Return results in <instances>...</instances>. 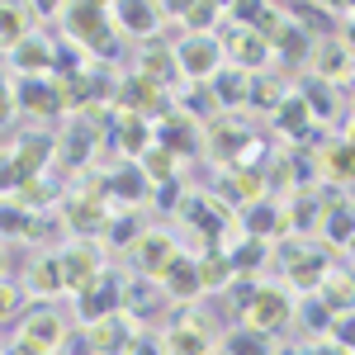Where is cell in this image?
I'll use <instances>...</instances> for the list:
<instances>
[{
  "mask_svg": "<svg viewBox=\"0 0 355 355\" xmlns=\"http://www.w3.org/2000/svg\"><path fill=\"white\" fill-rule=\"evenodd\" d=\"M204 152L214 157V166L218 171H232V166H251L256 157H261V142H256V133L246 128L237 114H214L209 123H204Z\"/></svg>",
  "mask_w": 355,
  "mask_h": 355,
  "instance_id": "cell-1",
  "label": "cell"
},
{
  "mask_svg": "<svg viewBox=\"0 0 355 355\" xmlns=\"http://www.w3.org/2000/svg\"><path fill=\"white\" fill-rule=\"evenodd\" d=\"M62 15V38L67 43H76L85 57H114V15L110 5H62L57 10Z\"/></svg>",
  "mask_w": 355,
  "mask_h": 355,
  "instance_id": "cell-2",
  "label": "cell"
},
{
  "mask_svg": "<svg viewBox=\"0 0 355 355\" xmlns=\"http://www.w3.org/2000/svg\"><path fill=\"white\" fill-rule=\"evenodd\" d=\"M294 313H299L294 294H289L284 284H266V279H261V294H256V303L242 313V327H251V331H261L266 341H275V336L289 331Z\"/></svg>",
  "mask_w": 355,
  "mask_h": 355,
  "instance_id": "cell-3",
  "label": "cell"
},
{
  "mask_svg": "<svg viewBox=\"0 0 355 355\" xmlns=\"http://www.w3.org/2000/svg\"><path fill=\"white\" fill-rule=\"evenodd\" d=\"M175 62H180V76L190 85H209L227 67V53H223L218 33H185L175 43Z\"/></svg>",
  "mask_w": 355,
  "mask_h": 355,
  "instance_id": "cell-4",
  "label": "cell"
},
{
  "mask_svg": "<svg viewBox=\"0 0 355 355\" xmlns=\"http://www.w3.org/2000/svg\"><path fill=\"white\" fill-rule=\"evenodd\" d=\"M180 218H185V227H194L199 237H204V246L209 251H218V242L227 237V223H232V209L223 204L218 194H180Z\"/></svg>",
  "mask_w": 355,
  "mask_h": 355,
  "instance_id": "cell-5",
  "label": "cell"
},
{
  "mask_svg": "<svg viewBox=\"0 0 355 355\" xmlns=\"http://www.w3.org/2000/svg\"><path fill=\"white\" fill-rule=\"evenodd\" d=\"M162 351L166 355H214L218 351V331H214V322H209L204 313L185 308V313L162 331Z\"/></svg>",
  "mask_w": 355,
  "mask_h": 355,
  "instance_id": "cell-6",
  "label": "cell"
},
{
  "mask_svg": "<svg viewBox=\"0 0 355 355\" xmlns=\"http://www.w3.org/2000/svg\"><path fill=\"white\" fill-rule=\"evenodd\" d=\"M67 318L57 313L53 303H38V308H28L24 313V322H19V331H15V341L19 346H28V351H38V355H57L62 346H67Z\"/></svg>",
  "mask_w": 355,
  "mask_h": 355,
  "instance_id": "cell-7",
  "label": "cell"
},
{
  "mask_svg": "<svg viewBox=\"0 0 355 355\" xmlns=\"http://www.w3.org/2000/svg\"><path fill=\"white\" fill-rule=\"evenodd\" d=\"M114 100H119V114H137L147 123H152V114L157 119L171 114V95H166L162 85H152L147 76H137V71H128L123 81L114 85Z\"/></svg>",
  "mask_w": 355,
  "mask_h": 355,
  "instance_id": "cell-8",
  "label": "cell"
},
{
  "mask_svg": "<svg viewBox=\"0 0 355 355\" xmlns=\"http://www.w3.org/2000/svg\"><path fill=\"white\" fill-rule=\"evenodd\" d=\"M57 261H62V279H67L71 299H76V294H85L100 275L110 270V266H105V251H100L95 242H71L62 256H57Z\"/></svg>",
  "mask_w": 355,
  "mask_h": 355,
  "instance_id": "cell-9",
  "label": "cell"
},
{
  "mask_svg": "<svg viewBox=\"0 0 355 355\" xmlns=\"http://www.w3.org/2000/svg\"><path fill=\"white\" fill-rule=\"evenodd\" d=\"M152 133H157V147L162 152H171L175 162H185V157L199 152V142H204V123H194L185 110H171L166 119L152 123Z\"/></svg>",
  "mask_w": 355,
  "mask_h": 355,
  "instance_id": "cell-10",
  "label": "cell"
},
{
  "mask_svg": "<svg viewBox=\"0 0 355 355\" xmlns=\"http://www.w3.org/2000/svg\"><path fill=\"white\" fill-rule=\"evenodd\" d=\"M128 256H133V266H137L142 279H162L166 266L180 256V246H175V237H171L166 227H147V232L128 246Z\"/></svg>",
  "mask_w": 355,
  "mask_h": 355,
  "instance_id": "cell-11",
  "label": "cell"
},
{
  "mask_svg": "<svg viewBox=\"0 0 355 355\" xmlns=\"http://www.w3.org/2000/svg\"><path fill=\"white\" fill-rule=\"evenodd\" d=\"M308 76H318V81H327V85H351L355 81V53L341 43V38H318L313 43V57H308Z\"/></svg>",
  "mask_w": 355,
  "mask_h": 355,
  "instance_id": "cell-12",
  "label": "cell"
},
{
  "mask_svg": "<svg viewBox=\"0 0 355 355\" xmlns=\"http://www.w3.org/2000/svg\"><path fill=\"white\" fill-rule=\"evenodd\" d=\"M10 95H15V110L33 114V119H57V114L67 110L62 105V85L53 76H19V81L10 85Z\"/></svg>",
  "mask_w": 355,
  "mask_h": 355,
  "instance_id": "cell-13",
  "label": "cell"
},
{
  "mask_svg": "<svg viewBox=\"0 0 355 355\" xmlns=\"http://www.w3.org/2000/svg\"><path fill=\"white\" fill-rule=\"evenodd\" d=\"M5 62H10V71H15V76H53V67H57V38H48L43 28H33L15 53H5Z\"/></svg>",
  "mask_w": 355,
  "mask_h": 355,
  "instance_id": "cell-14",
  "label": "cell"
},
{
  "mask_svg": "<svg viewBox=\"0 0 355 355\" xmlns=\"http://www.w3.org/2000/svg\"><path fill=\"white\" fill-rule=\"evenodd\" d=\"M137 76H147L152 85H162L166 95L175 90V85H185L180 76V62H175V43H162V38H152V43H142V53H137Z\"/></svg>",
  "mask_w": 355,
  "mask_h": 355,
  "instance_id": "cell-15",
  "label": "cell"
},
{
  "mask_svg": "<svg viewBox=\"0 0 355 355\" xmlns=\"http://www.w3.org/2000/svg\"><path fill=\"white\" fill-rule=\"evenodd\" d=\"M119 303H123V279L105 270L85 294H76V318H81L85 327H95V322H105V318L119 313Z\"/></svg>",
  "mask_w": 355,
  "mask_h": 355,
  "instance_id": "cell-16",
  "label": "cell"
},
{
  "mask_svg": "<svg viewBox=\"0 0 355 355\" xmlns=\"http://www.w3.org/2000/svg\"><path fill=\"white\" fill-rule=\"evenodd\" d=\"M242 232L246 237H256V242H270L279 246L289 237V223H284V199H256V204H246V218H242Z\"/></svg>",
  "mask_w": 355,
  "mask_h": 355,
  "instance_id": "cell-17",
  "label": "cell"
},
{
  "mask_svg": "<svg viewBox=\"0 0 355 355\" xmlns=\"http://www.w3.org/2000/svg\"><path fill=\"white\" fill-rule=\"evenodd\" d=\"M67 227L76 232V237H95V232H105L110 227V204H105V194L100 190H76V194H67Z\"/></svg>",
  "mask_w": 355,
  "mask_h": 355,
  "instance_id": "cell-18",
  "label": "cell"
},
{
  "mask_svg": "<svg viewBox=\"0 0 355 355\" xmlns=\"http://www.w3.org/2000/svg\"><path fill=\"white\" fill-rule=\"evenodd\" d=\"M133 341H137V327L123 318V313H114V318H105V322L85 327V336H81L85 355H128Z\"/></svg>",
  "mask_w": 355,
  "mask_h": 355,
  "instance_id": "cell-19",
  "label": "cell"
},
{
  "mask_svg": "<svg viewBox=\"0 0 355 355\" xmlns=\"http://www.w3.org/2000/svg\"><path fill=\"white\" fill-rule=\"evenodd\" d=\"M284 261V289L289 294H318V284H322V275L331 270V256L322 251H313V246H303V256H279Z\"/></svg>",
  "mask_w": 355,
  "mask_h": 355,
  "instance_id": "cell-20",
  "label": "cell"
},
{
  "mask_svg": "<svg viewBox=\"0 0 355 355\" xmlns=\"http://www.w3.org/2000/svg\"><path fill=\"white\" fill-rule=\"evenodd\" d=\"M313 43H318V38H313L308 28H299L294 19H284V28H279V33L270 38V62H279L275 71H284V76H289V71L308 67V57H313Z\"/></svg>",
  "mask_w": 355,
  "mask_h": 355,
  "instance_id": "cell-21",
  "label": "cell"
},
{
  "mask_svg": "<svg viewBox=\"0 0 355 355\" xmlns=\"http://www.w3.org/2000/svg\"><path fill=\"white\" fill-rule=\"evenodd\" d=\"M289 95H294V76H284V71H275V67L251 71V85H246V110L275 114L284 100H289Z\"/></svg>",
  "mask_w": 355,
  "mask_h": 355,
  "instance_id": "cell-22",
  "label": "cell"
},
{
  "mask_svg": "<svg viewBox=\"0 0 355 355\" xmlns=\"http://www.w3.org/2000/svg\"><path fill=\"white\" fill-rule=\"evenodd\" d=\"M110 15H114V28H123L128 38L152 43L157 28H162V19H166V5H137V0H123V5H110Z\"/></svg>",
  "mask_w": 355,
  "mask_h": 355,
  "instance_id": "cell-23",
  "label": "cell"
},
{
  "mask_svg": "<svg viewBox=\"0 0 355 355\" xmlns=\"http://www.w3.org/2000/svg\"><path fill=\"white\" fill-rule=\"evenodd\" d=\"M157 284H162V294L171 303H194L199 294H204V284H199V266H194L190 251H180V256L166 266V275L157 279Z\"/></svg>",
  "mask_w": 355,
  "mask_h": 355,
  "instance_id": "cell-24",
  "label": "cell"
},
{
  "mask_svg": "<svg viewBox=\"0 0 355 355\" xmlns=\"http://www.w3.org/2000/svg\"><path fill=\"white\" fill-rule=\"evenodd\" d=\"M313 299L322 303L331 318H346V313H355V270L331 266V270L322 275V284H318V294H313Z\"/></svg>",
  "mask_w": 355,
  "mask_h": 355,
  "instance_id": "cell-25",
  "label": "cell"
},
{
  "mask_svg": "<svg viewBox=\"0 0 355 355\" xmlns=\"http://www.w3.org/2000/svg\"><path fill=\"white\" fill-rule=\"evenodd\" d=\"M318 232H322V242H327L331 251H346V246L355 242V204L351 199H331V204H322Z\"/></svg>",
  "mask_w": 355,
  "mask_h": 355,
  "instance_id": "cell-26",
  "label": "cell"
},
{
  "mask_svg": "<svg viewBox=\"0 0 355 355\" xmlns=\"http://www.w3.org/2000/svg\"><path fill=\"white\" fill-rule=\"evenodd\" d=\"M237 199V204H256V199H266L270 194V180H266V171L251 162V166H232V171H223V194L218 199Z\"/></svg>",
  "mask_w": 355,
  "mask_h": 355,
  "instance_id": "cell-27",
  "label": "cell"
},
{
  "mask_svg": "<svg viewBox=\"0 0 355 355\" xmlns=\"http://www.w3.org/2000/svg\"><path fill=\"white\" fill-rule=\"evenodd\" d=\"M318 180H331V185H351L355 180V147L351 142H322L318 147Z\"/></svg>",
  "mask_w": 355,
  "mask_h": 355,
  "instance_id": "cell-28",
  "label": "cell"
},
{
  "mask_svg": "<svg viewBox=\"0 0 355 355\" xmlns=\"http://www.w3.org/2000/svg\"><path fill=\"white\" fill-rule=\"evenodd\" d=\"M114 137H119V152L128 157V162H142L152 147H157V133H152V123L147 119H137V114H119L114 119Z\"/></svg>",
  "mask_w": 355,
  "mask_h": 355,
  "instance_id": "cell-29",
  "label": "cell"
},
{
  "mask_svg": "<svg viewBox=\"0 0 355 355\" xmlns=\"http://www.w3.org/2000/svg\"><path fill=\"white\" fill-rule=\"evenodd\" d=\"M57 152V142H53V133H28V137H19L15 147H10V162L19 166V175L24 180H33L43 166H48V157Z\"/></svg>",
  "mask_w": 355,
  "mask_h": 355,
  "instance_id": "cell-30",
  "label": "cell"
},
{
  "mask_svg": "<svg viewBox=\"0 0 355 355\" xmlns=\"http://www.w3.org/2000/svg\"><path fill=\"white\" fill-rule=\"evenodd\" d=\"M157 303H162V284L137 275V279H128V284H123V303H119V313H123L133 327H142V322H147V313H152Z\"/></svg>",
  "mask_w": 355,
  "mask_h": 355,
  "instance_id": "cell-31",
  "label": "cell"
},
{
  "mask_svg": "<svg viewBox=\"0 0 355 355\" xmlns=\"http://www.w3.org/2000/svg\"><path fill=\"white\" fill-rule=\"evenodd\" d=\"M284 223H289V237L318 232V223H322V199L313 190H294V199H284Z\"/></svg>",
  "mask_w": 355,
  "mask_h": 355,
  "instance_id": "cell-32",
  "label": "cell"
},
{
  "mask_svg": "<svg viewBox=\"0 0 355 355\" xmlns=\"http://www.w3.org/2000/svg\"><path fill=\"white\" fill-rule=\"evenodd\" d=\"M105 194H114V199H123V204H142V199L152 194V180L142 175V166L123 162L119 171H110V185H105Z\"/></svg>",
  "mask_w": 355,
  "mask_h": 355,
  "instance_id": "cell-33",
  "label": "cell"
},
{
  "mask_svg": "<svg viewBox=\"0 0 355 355\" xmlns=\"http://www.w3.org/2000/svg\"><path fill=\"white\" fill-rule=\"evenodd\" d=\"M33 33V10L28 5H0V53H15Z\"/></svg>",
  "mask_w": 355,
  "mask_h": 355,
  "instance_id": "cell-34",
  "label": "cell"
},
{
  "mask_svg": "<svg viewBox=\"0 0 355 355\" xmlns=\"http://www.w3.org/2000/svg\"><path fill=\"white\" fill-rule=\"evenodd\" d=\"M294 90L303 95V105L313 110V119H318V123L336 119V85L318 81V76H299V81H294Z\"/></svg>",
  "mask_w": 355,
  "mask_h": 355,
  "instance_id": "cell-35",
  "label": "cell"
},
{
  "mask_svg": "<svg viewBox=\"0 0 355 355\" xmlns=\"http://www.w3.org/2000/svg\"><path fill=\"white\" fill-rule=\"evenodd\" d=\"M270 119H275V128H279L284 137H294V142H303V133H308V128L318 123V119H313V110L303 105L299 90H294V95H289V100H284V105H279Z\"/></svg>",
  "mask_w": 355,
  "mask_h": 355,
  "instance_id": "cell-36",
  "label": "cell"
},
{
  "mask_svg": "<svg viewBox=\"0 0 355 355\" xmlns=\"http://www.w3.org/2000/svg\"><path fill=\"white\" fill-rule=\"evenodd\" d=\"M246 85H251V71H237V67H223L218 76L209 81L214 100L227 105V110H246Z\"/></svg>",
  "mask_w": 355,
  "mask_h": 355,
  "instance_id": "cell-37",
  "label": "cell"
},
{
  "mask_svg": "<svg viewBox=\"0 0 355 355\" xmlns=\"http://www.w3.org/2000/svg\"><path fill=\"white\" fill-rule=\"evenodd\" d=\"M194 266H199V284H204V294H214V289H227L232 284V261H227V251H204V256H194Z\"/></svg>",
  "mask_w": 355,
  "mask_h": 355,
  "instance_id": "cell-38",
  "label": "cell"
},
{
  "mask_svg": "<svg viewBox=\"0 0 355 355\" xmlns=\"http://www.w3.org/2000/svg\"><path fill=\"white\" fill-rule=\"evenodd\" d=\"M28 289H33V294H43V299H53V294H67L62 261H57V256H38V261H33V270H28Z\"/></svg>",
  "mask_w": 355,
  "mask_h": 355,
  "instance_id": "cell-39",
  "label": "cell"
},
{
  "mask_svg": "<svg viewBox=\"0 0 355 355\" xmlns=\"http://www.w3.org/2000/svg\"><path fill=\"white\" fill-rule=\"evenodd\" d=\"M275 246L270 242H256V237H242L237 246H227V261H232V270L246 275V279H256V270H261V261L270 256Z\"/></svg>",
  "mask_w": 355,
  "mask_h": 355,
  "instance_id": "cell-40",
  "label": "cell"
},
{
  "mask_svg": "<svg viewBox=\"0 0 355 355\" xmlns=\"http://www.w3.org/2000/svg\"><path fill=\"white\" fill-rule=\"evenodd\" d=\"M171 15H180L185 33H218L223 28V5H171Z\"/></svg>",
  "mask_w": 355,
  "mask_h": 355,
  "instance_id": "cell-41",
  "label": "cell"
},
{
  "mask_svg": "<svg viewBox=\"0 0 355 355\" xmlns=\"http://www.w3.org/2000/svg\"><path fill=\"white\" fill-rule=\"evenodd\" d=\"M223 355H270V341L251 327H232L223 336Z\"/></svg>",
  "mask_w": 355,
  "mask_h": 355,
  "instance_id": "cell-42",
  "label": "cell"
},
{
  "mask_svg": "<svg viewBox=\"0 0 355 355\" xmlns=\"http://www.w3.org/2000/svg\"><path fill=\"white\" fill-rule=\"evenodd\" d=\"M105 232H110V242H114V246H133L137 237L147 232V227H142L133 214H123V218H110V227H105Z\"/></svg>",
  "mask_w": 355,
  "mask_h": 355,
  "instance_id": "cell-43",
  "label": "cell"
},
{
  "mask_svg": "<svg viewBox=\"0 0 355 355\" xmlns=\"http://www.w3.org/2000/svg\"><path fill=\"white\" fill-rule=\"evenodd\" d=\"M19 303H24V289H19V284H10V279H0V318H10Z\"/></svg>",
  "mask_w": 355,
  "mask_h": 355,
  "instance_id": "cell-44",
  "label": "cell"
},
{
  "mask_svg": "<svg viewBox=\"0 0 355 355\" xmlns=\"http://www.w3.org/2000/svg\"><path fill=\"white\" fill-rule=\"evenodd\" d=\"M15 95H10V85H5V90H0V128H10V119H15Z\"/></svg>",
  "mask_w": 355,
  "mask_h": 355,
  "instance_id": "cell-45",
  "label": "cell"
},
{
  "mask_svg": "<svg viewBox=\"0 0 355 355\" xmlns=\"http://www.w3.org/2000/svg\"><path fill=\"white\" fill-rule=\"evenodd\" d=\"M0 90H5V67H0Z\"/></svg>",
  "mask_w": 355,
  "mask_h": 355,
  "instance_id": "cell-46",
  "label": "cell"
},
{
  "mask_svg": "<svg viewBox=\"0 0 355 355\" xmlns=\"http://www.w3.org/2000/svg\"><path fill=\"white\" fill-rule=\"evenodd\" d=\"M351 105H355V95H351Z\"/></svg>",
  "mask_w": 355,
  "mask_h": 355,
  "instance_id": "cell-47",
  "label": "cell"
},
{
  "mask_svg": "<svg viewBox=\"0 0 355 355\" xmlns=\"http://www.w3.org/2000/svg\"><path fill=\"white\" fill-rule=\"evenodd\" d=\"M214 355H223V351H214Z\"/></svg>",
  "mask_w": 355,
  "mask_h": 355,
  "instance_id": "cell-48",
  "label": "cell"
}]
</instances>
